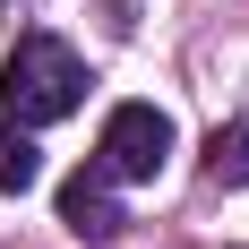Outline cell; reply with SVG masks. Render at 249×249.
Listing matches in <instances>:
<instances>
[{
  "instance_id": "obj_1",
  "label": "cell",
  "mask_w": 249,
  "mask_h": 249,
  "mask_svg": "<svg viewBox=\"0 0 249 249\" xmlns=\"http://www.w3.org/2000/svg\"><path fill=\"white\" fill-rule=\"evenodd\" d=\"M0 103H9V121H18V129L69 121L77 103H86V60H77L60 35H18L9 60H0Z\"/></svg>"
},
{
  "instance_id": "obj_2",
  "label": "cell",
  "mask_w": 249,
  "mask_h": 249,
  "mask_svg": "<svg viewBox=\"0 0 249 249\" xmlns=\"http://www.w3.org/2000/svg\"><path fill=\"white\" fill-rule=\"evenodd\" d=\"M172 112H155V103H112L103 112V138H95V172L112 180V189H138V180H155L163 163H172Z\"/></svg>"
},
{
  "instance_id": "obj_3",
  "label": "cell",
  "mask_w": 249,
  "mask_h": 249,
  "mask_svg": "<svg viewBox=\"0 0 249 249\" xmlns=\"http://www.w3.org/2000/svg\"><path fill=\"white\" fill-rule=\"evenodd\" d=\"M60 224H69L77 241H112V232L129 224V215H121V189H112L95 163H86V172H69V180H60Z\"/></svg>"
},
{
  "instance_id": "obj_4",
  "label": "cell",
  "mask_w": 249,
  "mask_h": 249,
  "mask_svg": "<svg viewBox=\"0 0 249 249\" xmlns=\"http://www.w3.org/2000/svg\"><path fill=\"white\" fill-rule=\"evenodd\" d=\"M206 180L215 189H249V121H224L206 138Z\"/></svg>"
},
{
  "instance_id": "obj_5",
  "label": "cell",
  "mask_w": 249,
  "mask_h": 249,
  "mask_svg": "<svg viewBox=\"0 0 249 249\" xmlns=\"http://www.w3.org/2000/svg\"><path fill=\"white\" fill-rule=\"evenodd\" d=\"M35 180H43V146H35V129H0V189H9V198H26V189H35Z\"/></svg>"
}]
</instances>
